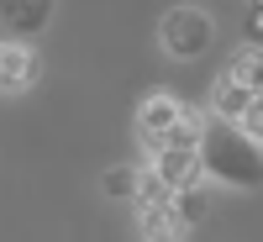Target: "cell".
<instances>
[{"label": "cell", "instance_id": "obj_1", "mask_svg": "<svg viewBox=\"0 0 263 242\" xmlns=\"http://www.w3.org/2000/svg\"><path fill=\"white\" fill-rule=\"evenodd\" d=\"M200 169L216 174V179L232 184V190H258L263 184V147L242 126L211 116L205 132H200Z\"/></svg>", "mask_w": 263, "mask_h": 242}, {"label": "cell", "instance_id": "obj_2", "mask_svg": "<svg viewBox=\"0 0 263 242\" xmlns=\"http://www.w3.org/2000/svg\"><path fill=\"white\" fill-rule=\"evenodd\" d=\"M158 37H163V48H168L174 58H200V53L211 48L216 27H211V16H205L200 6H174V11L163 16Z\"/></svg>", "mask_w": 263, "mask_h": 242}, {"label": "cell", "instance_id": "obj_3", "mask_svg": "<svg viewBox=\"0 0 263 242\" xmlns=\"http://www.w3.org/2000/svg\"><path fill=\"white\" fill-rule=\"evenodd\" d=\"M179 111H184V105L174 100V95H163V90H158V95H147V100L137 105V137H142L153 153H158L163 137H168V126L179 121Z\"/></svg>", "mask_w": 263, "mask_h": 242}, {"label": "cell", "instance_id": "obj_4", "mask_svg": "<svg viewBox=\"0 0 263 242\" xmlns=\"http://www.w3.org/2000/svg\"><path fill=\"white\" fill-rule=\"evenodd\" d=\"M42 74V63L32 48H21V42H0V90H32Z\"/></svg>", "mask_w": 263, "mask_h": 242}, {"label": "cell", "instance_id": "obj_5", "mask_svg": "<svg viewBox=\"0 0 263 242\" xmlns=\"http://www.w3.org/2000/svg\"><path fill=\"white\" fill-rule=\"evenodd\" d=\"M153 169L168 190H179L190 179H200V147H158L153 153Z\"/></svg>", "mask_w": 263, "mask_h": 242}, {"label": "cell", "instance_id": "obj_6", "mask_svg": "<svg viewBox=\"0 0 263 242\" xmlns=\"http://www.w3.org/2000/svg\"><path fill=\"white\" fill-rule=\"evenodd\" d=\"M53 16V0H0V21L16 32V37H37Z\"/></svg>", "mask_w": 263, "mask_h": 242}, {"label": "cell", "instance_id": "obj_7", "mask_svg": "<svg viewBox=\"0 0 263 242\" xmlns=\"http://www.w3.org/2000/svg\"><path fill=\"white\" fill-rule=\"evenodd\" d=\"M168 211H174V221H179V232L200 227L205 216H211V195H205V184H200V179L179 184V190H174V200H168Z\"/></svg>", "mask_w": 263, "mask_h": 242}, {"label": "cell", "instance_id": "obj_8", "mask_svg": "<svg viewBox=\"0 0 263 242\" xmlns=\"http://www.w3.org/2000/svg\"><path fill=\"white\" fill-rule=\"evenodd\" d=\"M248 105H253V90H248V84H237L232 74H221V84H216V95H211V116H216V121H232V126H237Z\"/></svg>", "mask_w": 263, "mask_h": 242}, {"label": "cell", "instance_id": "obj_9", "mask_svg": "<svg viewBox=\"0 0 263 242\" xmlns=\"http://www.w3.org/2000/svg\"><path fill=\"white\" fill-rule=\"evenodd\" d=\"M227 74L237 84H248L253 95H263V48H258V42H253V48H237L232 63H227Z\"/></svg>", "mask_w": 263, "mask_h": 242}, {"label": "cell", "instance_id": "obj_10", "mask_svg": "<svg viewBox=\"0 0 263 242\" xmlns=\"http://www.w3.org/2000/svg\"><path fill=\"white\" fill-rule=\"evenodd\" d=\"M137 221H142V237H184L168 206H142V211H137Z\"/></svg>", "mask_w": 263, "mask_h": 242}, {"label": "cell", "instance_id": "obj_11", "mask_svg": "<svg viewBox=\"0 0 263 242\" xmlns=\"http://www.w3.org/2000/svg\"><path fill=\"white\" fill-rule=\"evenodd\" d=\"M200 132H205V121H200V116H195V111H179V121L168 126L163 147H200Z\"/></svg>", "mask_w": 263, "mask_h": 242}, {"label": "cell", "instance_id": "obj_12", "mask_svg": "<svg viewBox=\"0 0 263 242\" xmlns=\"http://www.w3.org/2000/svg\"><path fill=\"white\" fill-rule=\"evenodd\" d=\"M100 190L111 195V200H132V195H137V169H126V163L105 169V174H100Z\"/></svg>", "mask_w": 263, "mask_h": 242}, {"label": "cell", "instance_id": "obj_13", "mask_svg": "<svg viewBox=\"0 0 263 242\" xmlns=\"http://www.w3.org/2000/svg\"><path fill=\"white\" fill-rule=\"evenodd\" d=\"M137 200H142V206H168V200H174V190L158 179V169L137 174Z\"/></svg>", "mask_w": 263, "mask_h": 242}, {"label": "cell", "instance_id": "obj_14", "mask_svg": "<svg viewBox=\"0 0 263 242\" xmlns=\"http://www.w3.org/2000/svg\"><path fill=\"white\" fill-rule=\"evenodd\" d=\"M237 126H242L248 132V137L263 147V95H253V105H248V111H242V121H237Z\"/></svg>", "mask_w": 263, "mask_h": 242}, {"label": "cell", "instance_id": "obj_15", "mask_svg": "<svg viewBox=\"0 0 263 242\" xmlns=\"http://www.w3.org/2000/svg\"><path fill=\"white\" fill-rule=\"evenodd\" d=\"M253 6V16H248V32H253V42L263 48V0H248Z\"/></svg>", "mask_w": 263, "mask_h": 242}]
</instances>
